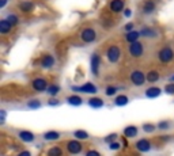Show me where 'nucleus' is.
I'll return each instance as SVG.
<instances>
[{"label": "nucleus", "mask_w": 174, "mask_h": 156, "mask_svg": "<svg viewBox=\"0 0 174 156\" xmlns=\"http://www.w3.org/2000/svg\"><path fill=\"white\" fill-rule=\"evenodd\" d=\"M174 58V52L170 46H163L158 50V60H159L162 64H169L172 62Z\"/></svg>", "instance_id": "1"}, {"label": "nucleus", "mask_w": 174, "mask_h": 156, "mask_svg": "<svg viewBox=\"0 0 174 156\" xmlns=\"http://www.w3.org/2000/svg\"><path fill=\"white\" fill-rule=\"evenodd\" d=\"M106 57H107V61L112 62V64H116L118 62L120 57H121V49L116 45H112L107 48L106 50Z\"/></svg>", "instance_id": "2"}, {"label": "nucleus", "mask_w": 174, "mask_h": 156, "mask_svg": "<svg viewBox=\"0 0 174 156\" xmlns=\"http://www.w3.org/2000/svg\"><path fill=\"white\" fill-rule=\"evenodd\" d=\"M129 79H131V83L133 84V86L140 87V86H143L144 84V82L147 80V77L144 76V72L141 69H135V71H132Z\"/></svg>", "instance_id": "3"}, {"label": "nucleus", "mask_w": 174, "mask_h": 156, "mask_svg": "<svg viewBox=\"0 0 174 156\" xmlns=\"http://www.w3.org/2000/svg\"><path fill=\"white\" fill-rule=\"evenodd\" d=\"M128 52H129V54L133 56V57H140V56H143L144 54V45H143V42L136 41L133 43H129Z\"/></svg>", "instance_id": "4"}, {"label": "nucleus", "mask_w": 174, "mask_h": 156, "mask_svg": "<svg viewBox=\"0 0 174 156\" xmlns=\"http://www.w3.org/2000/svg\"><path fill=\"white\" fill-rule=\"evenodd\" d=\"M65 148H67L68 154H71V155H79L83 151V145H82V143H79L78 140H69V141H67Z\"/></svg>", "instance_id": "5"}, {"label": "nucleus", "mask_w": 174, "mask_h": 156, "mask_svg": "<svg viewBox=\"0 0 174 156\" xmlns=\"http://www.w3.org/2000/svg\"><path fill=\"white\" fill-rule=\"evenodd\" d=\"M95 38H97V33H95V30H94V29H91V27H86V29L82 30L80 39L83 42L91 43V42L95 41Z\"/></svg>", "instance_id": "6"}, {"label": "nucleus", "mask_w": 174, "mask_h": 156, "mask_svg": "<svg viewBox=\"0 0 174 156\" xmlns=\"http://www.w3.org/2000/svg\"><path fill=\"white\" fill-rule=\"evenodd\" d=\"M31 87H33L36 91H46L48 90V82H46V79H44V77H37V79H34L33 82H31Z\"/></svg>", "instance_id": "7"}, {"label": "nucleus", "mask_w": 174, "mask_h": 156, "mask_svg": "<svg viewBox=\"0 0 174 156\" xmlns=\"http://www.w3.org/2000/svg\"><path fill=\"white\" fill-rule=\"evenodd\" d=\"M72 90H74V91L86 92V94H95V92L98 91V88H97L95 86H94L93 83H84L83 86H80V87L74 86V87H72Z\"/></svg>", "instance_id": "8"}, {"label": "nucleus", "mask_w": 174, "mask_h": 156, "mask_svg": "<svg viewBox=\"0 0 174 156\" xmlns=\"http://www.w3.org/2000/svg\"><path fill=\"white\" fill-rule=\"evenodd\" d=\"M99 67H101V57L98 53H94L91 56V72H93L94 76L99 75Z\"/></svg>", "instance_id": "9"}, {"label": "nucleus", "mask_w": 174, "mask_h": 156, "mask_svg": "<svg viewBox=\"0 0 174 156\" xmlns=\"http://www.w3.org/2000/svg\"><path fill=\"white\" fill-rule=\"evenodd\" d=\"M136 149H137L139 152H148L151 148H153V145H151V141L147 139H141V140H137L136 141Z\"/></svg>", "instance_id": "10"}, {"label": "nucleus", "mask_w": 174, "mask_h": 156, "mask_svg": "<svg viewBox=\"0 0 174 156\" xmlns=\"http://www.w3.org/2000/svg\"><path fill=\"white\" fill-rule=\"evenodd\" d=\"M40 64L44 69H49V68H52L53 65L56 64V61H55V57H53L52 54H44Z\"/></svg>", "instance_id": "11"}, {"label": "nucleus", "mask_w": 174, "mask_h": 156, "mask_svg": "<svg viewBox=\"0 0 174 156\" xmlns=\"http://www.w3.org/2000/svg\"><path fill=\"white\" fill-rule=\"evenodd\" d=\"M109 10L112 12H121L124 10V0H112V2L109 3Z\"/></svg>", "instance_id": "12"}, {"label": "nucleus", "mask_w": 174, "mask_h": 156, "mask_svg": "<svg viewBox=\"0 0 174 156\" xmlns=\"http://www.w3.org/2000/svg\"><path fill=\"white\" fill-rule=\"evenodd\" d=\"M18 137H19L23 143H33L34 140H36V135L29 132V130H21V132L18 133Z\"/></svg>", "instance_id": "13"}, {"label": "nucleus", "mask_w": 174, "mask_h": 156, "mask_svg": "<svg viewBox=\"0 0 174 156\" xmlns=\"http://www.w3.org/2000/svg\"><path fill=\"white\" fill-rule=\"evenodd\" d=\"M141 11L144 14H151V12L155 11V3L153 0H145V2L141 4Z\"/></svg>", "instance_id": "14"}, {"label": "nucleus", "mask_w": 174, "mask_h": 156, "mask_svg": "<svg viewBox=\"0 0 174 156\" xmlns=\"http://www.w3.org/2000/svg\"><path fill=\"white\" fill-rule=\"evenodd\" d=\"M139 133L137 128L135 126V125H129V126H126L124 129V136L126 139H132V137H136Z\"/></svg>", "instance_id": "15"}, {"label": "nucleus", "mask_w": 174, "mask_h": 156, "mask_svg": "<svg viewBox=\"0 0 174 156\" xmlns=\"http://www.w3.org/2000/svg\"><path fill=\"white\" fill-rule=\"evenodd\" d=\"M140 35L144 37V38H153V37L158 35V33L153 27H143V29L140 30Z\"/></svg>", "instance_id": "16"}, {"label": "nucleus", "mask_w": 174, "mask_h": 156, "mask_svg": "<svg viewBox=\"0 0 174 156\" xmlns=\"http://www.w3.org/2000/svg\"><path fill=\"white\" fill-rule=\"evenodd\" d=\"M19 10L22 11V12H31L34 10V3H31V2H22V3H19Z\"/></svg>", "instance_id": "17"}, {"label": "nucleus", "mask_w": 174, "mask_h": 156, "mask_svg": "<svg viewBox=\"0 0 174 156\" xmlns=\"http://www.w3.org/2000/svg\"><path fill=\"white\" fill-rule=\"evenodd\" d=\"M59 139H60V133L55 132V130H49V132L44 133V140H46V141H55V140Z\"/></svg>", "instance_id": "18"}, {"label": "nucleus", "mask_w": 174, "mask_h": 156, "mask_svg": "<svg viewBox=\"0 0 174 156\" xmlns=\"http://www.w3.org/2000/svg\"><path fill=\"white\" fill-rule=\"evenodd\" d=\"M139 37H140V31L132 30V31H129V33L125 35V39H126V41H128L129 43H133V42H136V41L139 39Z\"/></svg>", "instance_id": "19"}, {"label": "nucleus", "mask_w": 174, "mask_h": 156, "mask_svg": "<svg viewBox=\"0 0 174 156\" xmlns=\"http://www.w3.org/2000/svg\"><path fill=\"white\" fill-rule=\"evenodd\" d=\"M160 92H162V90L159 87H150L145 91V95H147V98H157V96L160 95Z\"/></svg>", "instance_id": "20"}, {"label": "nucleus", "mask_w": 174, "mask_h": 156, "mask_svg": "<svg viewBox=\"0 0 174 156\" xmlns=\"http://www.w3.org/2000/svg\"><path fill=\"white\" fill-rule=\"evenodd\" d=\"M88 105L94 109H99L103 106V101L101 98H98V96H93V98L88 99Z\"/></svg>", "instance_id": "21"}, {"label": "nucleus", "mask_w": 174, "mask_h": 156, "mask_svg": "<svg viewBox=\"0 0 174 156\" xmlns=\"http://www.w3.org/2000/svg\"><path fill=\"white\" fill-rule=\"evenodd\" d=\"M46 156H63V149L61 147L55 145V147H50L46 152Z\"/></svg>", "instance_id": "22"}, {"label": "nucleus", "mask_w": 174, "mask_h": 156, "mask_svg": "<svg viewBox=\"0 0 174 156\" xmlns=\"http://www.w3.org/2000/svg\"><path fill=\"white\" fill-rule=\"evenodd\" d=\"M11 29H12V26L7 19L0 20V33L2 34H7L8 31H11Z\"/></svg>", "instance_id": "23"}, {"label": "nucleus", "mask_w": 174, "mask_h": 156, "mask_svg": "<svg viewBox=\"0 0 174 156\" xmlns=\"http://www.w3.org/2000/svg\"><path fill=\"white\" fill-rule=\"evenodd\" d=\"M145 77H147L148 83H155L158 79H159V72H158L157 69H151V71H148V73Z\"/></svg>", "instance_id": "24"}, {"label": "nucleus", "mask_w": 174, "mask_h": 156, "mask_svg": "<svg viewBox=\"0 0 174 156\" xmlns=\"http://www.w3.org/2000/svg\"><path fill=\"white\" fill-rule=\"evenodd\" d=\"M128 102H129V98H128V96L124 95V94H120V95L116 98L114 103H116L117 106H125V105H128Z\"/></svg>", "instance_id": "25"}, {"label": "nucleus", "mask_w": 174, "mask_h": 156, "mask_svg": "<svg viewBox=\"0 0 174 156\" xmlns=\"http://www.w3.org/2000/svg\"><path fill=\"white\" fill-rule=\"evenodd\" d=\"M67 102H68L69 105H72V106H80L83 101H82L80 96H78V95H71V96H68Z\"/></svg>", "instance_id": "26"}, {"label": "nucleus", "mask_w": 174, "mask_h": 156, "mask_svg": "<svg viewBox=\"0 0 174 156\" xmlns=\"http://www.w3.org/2000/svg\"><path fill=\"white\" fill-rule=\"evenodd\" d=\"M74 136L76 137V140H87L90 135L86 132V130H82V129H78L74 132Z\"/></svg>", "instance_id": "27"}, {"label": "nucleus", "mask_w": 174, "mask_h": 156, "mask_svg": "<svg viewBox=\"0 0 174 156\" xmlns=\"http://www.w3.org/2000/svg\"><path fill=\"white\" fill-rule=\"evenodd\" d=\"M59 91H60V87L57 86V84H52V86H49V87H48V90H46V92H48L50 96L57 95Z\"/></svg>", "instance_id": "28"}, {"label": "nucleus", "mask_w": 174, "mask_h": 156, "mask_svg": "<svg viewBox=\"0 0 174 156\" xmlns=\"http://www.w3.org/2000/svg\"><path fill=\"white\" fill-rule=\"evenodd\" d=\"M155 129H158V128H157V125H154V124L147 122V124L143 125V130H144L145 133H153Z\"/></svg>", "instance_id": "29"}, {"label": "nucleus", "mask_w": 174, "mask_h": 156, "mask_svg": "<svg viewBox=\"0 0 174 156\" xmlns=\"http://www.w3.org/2000/svg\"><path fill=\"white\" fill-rule=\"evenodd\" d=\"M117 91H118V88H117V87H114V86H109V87H106L105 94H106L107 96H113Z\"/></svg>", "instance_id": "30"}, {"label": "nucleus", "mask_w": 174, "mask_h": 156, "mask_svg": "<svg viewBox=\"0 0 174 156\" xmlns=\"http://www.w3.org/2000/svg\"><path fill=\"white\" fill-rule=\"evenodd\" d=\"M157 128L158 129H160V130H166V129H169L170 128V122L169 121H160V122L157 125Z\"/></svg>", "instance_id": "31"}, {"label": "nucleus", "mask_w": 174, "mask_h": 156, "mask_svg": "<svg viewBox=\"0 0 174 156\" xmlns=\"http://www.w3.org/2000/svg\"><path fill=\"white\" fill-rule=\"evenodd\" d=\"M7 20L11 23V26H15V24L19 22L18 17H17V15H14V14H10V15H8V17H7Z\"/></svg>", "instance_id": "32"}, {"label": "nucleus", "mask_w": 174, "mask_h": 156, "mask_svg": "<svg viewBox=\"0 0 174 156\" xmlns=\"http://www.w3.org/2000/svg\"><path fill=\"white\" fill-rule=\"evenodd\" d=\"M116 140H117V135H116V133H112V135H109V136L105 137V143H107V144L116 143Z\"/></svg>", "instance_id": "33"}, {"label": "nucleus", "mask_w": 174, "mask_h": 156, "mask_svg": "<svg viewBox=\"0 0 174 156\" xmlns=\"http://www.w3.org/2000/svg\"><path fill=\"white\" fill-rule=\"evenodd\" d=\"M27 106H29L30 109H38L41 106V102L37 101V99H34V101H29L27 102Z\"/></svg>", "instance_id": "34"}, {"label": "nucleus", "mask_w": 174, "mask_h": 156, "mask_svg": "<svg viewBox=\"0 0 174 156\" xmlns=\"http://www.w3.org/2000/svg\"><path fill=\"white\" fill-rule=\"evenodd\" d=\"M164 92L166 94H170V95H173L174 94V83H169L164 86Z\"/></svg>", "instance_id": "35"}, {"label": "nucleus", "mask_w": 174, "mask_h": 156, "mask_svg": "<svg viewBox=\"0 0 174 156\" xmlns=\"http://www.w3.org/2000/svg\"><path fill=\"white\" fill-rule=\"evenodd\" d=\"M86 156H102V155L98 151H95V149H90V151L86 152Z\"/></svg>", "instance_id": "36"}, {"label": "nucleus", "mask_w": 174, "mask_h": 156, "mask_svg": "<svg viewBox=\"0 0 174 156\" xmlns=\"http://www.w3.org/2000/svg\"><path fill=\"white\" fill-rule=\"evenodd\" d=\"M109 147H110V149L112 151H117V149H120L121 148V145H120V143H112V144H109Z\"/></svg>", "instance_id": "37"}, {"label": "nucleus", "mask_w": 174, "mask_h": 156, "mask_svg": "<svg viewBox=\"0 0 174 156\" xmlns=\"http://www.w3.org/2000/svg\"><path fill=\"white\" fill-rule=\"evenodd\" d=\"M132 29H133V23H128V24H125V30L128 31H132Z\"/></svg>", "instance_id": "38"}, {"label": "nucleus", "mask_w": 174, "mask_h": 156, "mask_svg": "<svg viewBox=\"0 0 174 156\" xmlns=\"http://www.w3.org/2000/svg\"><path fill=\"white\" fill-rule=\"evenodd\" d=\"M18 156H31V154H30V151H22V152H19Z\"/></svg>", "instance_id": "39"}, {"label": "nucleus", "mask_w": 174, "mask_h": 156, "mask_svg": "<svg viewBox=\"0 0 174 156\" xmlns=\"http://www.w3.org/2000/svg\"><path fill=\"white\" fill-rule=\"evenodd\" d=\"M49 105H50V106H56V105H59V101H57V99H50V101H49Z\"/></svg>", "instance_id": "40"}, {"label": "nucleus", "mask_w": 174, "mask_h": 156, "mask_svg": "<svg viewBox=\"0 0 174 156\" xmlns=\"http://www.w3.org/2000/svg\"><path fill=\"white\" fill-rule=\"evenodd\" d=\"M6 3H7V0H0V7H6Z\"/></svg>", "instance_id": "41"}, {"label": "nucleus", "mask_w": 174, "mask_h": 156, "mask_svg": "<svg viewBox=\"0 0 174 156\" xmlns=\"http://www.w3.org/2000/svg\"><path fill=\"white\" fill-rule=\"evenodd\" d=\"M131 15V10H125V17H129Z\"/></svg>", "instance_id": "42"}, {"label": "nucleus", "mask_w": 174, "mask_h": 156, "mask_svg": "<svg viewBox=\"0 0 174 156\" xmlns=\"http://www.w3.org/2000/svg\"><path fill=\"white\" fill-rule=\"evenodd\" d=\"M172 80H173V82H174V76H173V77H172Z\"/></svg>", "instance_id": "43"}]
</instances>
